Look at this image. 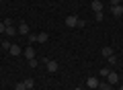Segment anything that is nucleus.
Returning a JSON list of instances; mask_svg holds the SVG:
<instances>
[{
    "label": "nucleus",
    "mask_w": 123,
    "mask_h": 90,
    "mask_svg": "<svg viewBox=\"0 0 123 90\" xmlns=\"http://www.w3.org/2000/svg\"><path fill=\"white\" fill-rule=\"evenodd\" d=\"M45 66H47V72H49V74H55L57 70H60V64L53 61V60H45Z\"/></svg>",
    "instance_id": "2"
},
{
    "label": "nucleus",
    "mask_w": 123,
    "mask_h": 90,
    "mask_svg": "<svg viewBox=\"0 0 123 90\" xmlns=\"http://www.w3.org/2000/svg\"><path fill=\"white\" fill-rule=\"evenodd\" d=\"M23 84H25L27 90H33V86H35V80L33 78H27V80H23Z\"/></svg>",
    "instance_id": "11"
},
{
    "label": "nucleus",
    "mask_w": 123,
    "mask_h": 90,
    "mask_svg": "<svg viewBox=\"0 0 123 90\" xmlns=\"http://www.w3.org/2000/svg\"><path fill=\"white\" fill-rule=\"evenodd\" d=\"M78 27H80V29H82V27H86V21H84V18H80V21H78Z\"/></svg>",
    "instance_id": "21"
},
{
    "label": "nucleus",
    "mask_w": 123,
    "mask_h": 90,
    "mask_svg": "<svg viewBox=\"0 0 123 90\" xmlns=\"http://www.w3.org/2000/svg\"><path fill=\"white\" fill-rule=\"evenodd\" d=\"M109 72H111V68H101V72H98V74H101V76H109Z\"/></svg>",
    "instance_id": "14"
},
{
    "label": "nucleus",
    "mask_w": 123,
    "mask_h": 90,
    "mask_svg": "<svg viewBox=\"0 0 123 90\" xmlns=\"http://www.w3.org/2000/svg\"><path fill=\"white\" fill-rule=\"evenodd\" d=\"M107 61H109V64H111V68H113V66L117 64V57H115V55H111V57H107Z\"/></svg>",
    "instance_id": "15"
},
{
    "label": "nucleus",
    "mask_w": 123,
    "mask_h": 90,
    "mask_svg": "<svg viewBox=\"0 0 123 90\" xmlns=\"http://www.w3.org/2000/svg\"><path fill=\"white\" fill-rule=\"evenodd\" d=\"M4 31H6V25H4V23H0V33H4Z\"/></svg>",
    "instance_id": "23"
},
{
    "label": "nucleus",
    "mask_w": 123,
    "mask_h": 90,
    "mask_svg": "<svg viewBox=\"0 0 123 90\" xmlns=\"http://www.w3.org/2000/svg\"><path fill=\"white\" fill-rule=\"evenodd\" d=\"M101 53H103V57H111V55H115L113 47H109V45H105V47L101 49Z\"/></svg>",
    "instance_id": "9"
},
{
    "label": "nucleus",
    "mask_w": 123,
    "mask_h": 90,
    "mask_svg": "<svg viewBox=\"0 0 123 90\" xmlns=\"http://www.w3.org/2000/svg\"><path fill=\"white\" fill-rule=\"evenodd\" d=\"M78 21H80V18L76 17V14H70V17H66V27H70V29H78Z\"/></svg>",
    "instance_id": "1"
},
{
    "label": "nucleus",
    "mask_w": 123,
    "mask_h": 90,
    "mask_svg": "<svg viewBox=\"0 0 123 90\" xmlns=\"http://www.w3.org/2000/svg\"><path fill=\"white\" fill-rule=\"evenodd\" d=\"M14 90H27V88H25V84H23V82H18V84L14 86Z\"/></svg>",
    "instance_id": "18"
},
{
    "label": "nucleus",
    "mask_w": 123,
    "mask_h": 90,
    "mask_svg": "<svg viewBox=\"0 0 123 90\" xmlns=\"http://www.w3.org/2000/svg\"><path fill=\"white\" fill-rule=\"evenodd\" d=\"M111 12H113V17H121L123 14V6L121 4H113L111 6Z\"/></svg>",
    "instance_id": "6"
},
{
    "label": "nucleus",
    "mask_w": 123,
    "mask_h": 90,
    "mask_svg": "<svg viewBox=\"0 0 123 90\" xmlns=\"http://www.w3.org/2000/svg\"><path fill=\"white\" fill-rule=\"evenodd\" d=\"M23 53H25V57H27V61H29V60H35V49L31 47V45H27V47L23 49Z\"/></svg>",
    "instance_id": "3"
},
{
    "label": "nucleus",
    "mask_w": 123,
    "mask_h": 90,
    "mask_svg": "<svg viewBox=\"0 0 123 90\" xmlns=\"http://www.w3.org/2000/svg\"><path fill=\"white\" fill-rule=\"evenodd\" d=\"M17 31H18L21 35H29V33H31V29H29V25H27V23H21Z\"/></svg>",
    "instance_id": "8"
},
{
    "label": "nucleus",
    "mask_w": 123,
    "mask_h": 90,
    "mask_svg": "<svg viewBox=\"0 0 123 90\" xmlns=\"http://www.w3.org/2000/svg\"><path fill=\"white\" fill-rule=\"evenodd\" d=\"M90 6H92V10H94V12H103V2H101V0H92Z\"/></svg>",
    "instance_id": "7"
},
{
    "label": "nucleus",
    "mask_w": 123,
    "mask_h": 90,
    "mask_svg": "<svg viewBox=\"0 0 123 90\" xmlns=\"http://www.w3.org/2000/svg\"><path fill=\"white\" fill-rule=\"evenodd\" d=\"M72 90H82V88H72Z\"/></svg>",
    "instance_id": "26"
},
{
    "label": "nucleus",
    "mask_w": 123,
    "mask_h": 90,
    "mask_svg": "<svg viewBox=\"0 0 123 90\" xmlns=\"http://www.w3.org/2000/svg\"><path fill=\"white\" fill-rule=\"evenodd\" d=\"M4 33H6V35H8V37H14V35H17V33H18V31H17V29H14V27H12V25H10V27H6V31H4Z\"/></svg>",
    "instance_id": "12"
},
{
    "label": "nucleus",
    "mask_w": 123,
    "mask_h": 90,
    "mask_svg": "<svg viewBox=\"0 0 123 90\" xmlns=\"http://www.w3.org/2000/svg\"><path fill=\"white\" fill-rule=\"evenodd\" d=\"M109 2H111V6H113V4H121L119 0H109Z\"/></svg>",
    "instance_id": "24"
},
{
    "label": "nucleus",
    "mask_w": 123,
    "mask_h": 90,
    "mask_svg": "<svg viewBox=\"0 0 123 90\" xmlns=\"http://www.w3.org/2000/svg\"><path fill=\"white\" fill-rule=\"evenodd\" d=\"M94 18H97V21L101 23V21H103V12H94Z\"/></svg>",
    "instance_id": "20"
},
{
    "label": "nucleus",
    "mask_w": 123,
    "mask_h": 90,
    "mask_svg": "<svg viewBox=\"0 0 123 90\" xmlns=\"http://www.w3.org/2000/svg\"><path fill=\"white\" fill-rule=\"evenodd\" d=\"M37 41V33H29V43H35Z\"/></svg>",
    "instance_id": "16"
},
{
    "label": "nucleus",
    "mask_w": 123,
    "mask_h": 90,
    "mask_svg": "<svg viewBox=\"0 0 123 90\" xmlns=\"http://www.w3.org/2000/svg\"><path fill=\"white\" fill-rule=\"evenodd\" d=\"M98 88H101V90H113L111 84H98Z\"/></svg>",
    "instance_id": "17"
},
{
    "label": "nucleus",
    "mask_w": 123,
    "mask_h": 90,
    "mask_svg": "<svg viewBox=\"0 0 123 90\" xmlns=\"http://www.w3.org/2000/svg\"><path fill=\"white\" fill-rule=\"evenodd\" d=\"M119 90H123V84H121V86H119Z\"/></svg>",
    "instance_id": "25"
},
{
    "label": "nucleus",
    "mask_w": 123,
    "mask_h": 90,
    "mask_svg": "<svg viewBox=\"0 0 123 90\" xmlns=\"http://www.w3.org/2000/svg\"><path fill=\"white\" fill-rule=\"evenodd\" d=\"M47 39H49L47 33H37V41H39V43H45Z\"/></svg>",
    "instance_id": "13"
},
{
    "label": "nucleus",
    "mask_w": 123,
    "mask_h": 90,
    "mask_svg": "<svg viewBox=\"0 0 123 90\" xmlns=\"http://www.w3.org/2000/svg\"><path fill=\"white\" fill-rule=\"evenodd\" d=\"M0 45H2V47H4V49H10V41H2V43H0Z\"/></svg>",
    "instance_id": "19"
},
{
    "label": "nucleus",
    "mask_w": 123,
    "mask_h": 90,
    "mask_svg": "<svg viewBox=\"0 0 123 90\" xmlns=\"http://www.w3.org/2000/svg\"><path fill=\"white\" fill-rule=\"evenodd\" d=\"M98 84H101V82H98L97 78H88V80H86V86H88V88H92V90L98 88Z\"/></svg>",
    "instance_id": "10"
},
{
    "label": "nucleus",
    "mask_w": 123,
    "mask_h": 90,
    "mask_svg": "<svg viewBox=\"0 0 123 90\" xmlns=\"http://www.w3.org/2000/svg\"><path fill=\"white\" fill-rule=\"evenodd\" d=\"M29 66L31 68H37V60H29Z\"/></svg>",
    "instance_id": "22"
},
{
    "label": "nucleus",
    "mask_w": 123,
    "mask_h": 90,
    "mask_svg": "<svg viewBox=\"0 0 123 90\" xmlns=\"http://www.w3.org/2000/svg\"><path fill=\"white\" fill-rule=\"evenodd\" d=\"M8 53H10L12 57H17V55H21V53H23V47H21V45H14V43H12V45H10V49H8Z\"/></svg>",
    "instance_id": "4"
},
{
    "label": "nucleus",
    "mask_w": 123,
    "mask_h": 90,
    "mask_svg": "<svg viewBox=\"0 0 123 90\" xmlns=\"http://www.w3.org/2000/svg\"><path fill=\"white\" fill-rule=\"evenodd\" d=\"M107 80H109V84H111V86H113V84H117V82H119V74L111 70V72H109V76H107Z\"/></svg>",
    "instance_id": "5"
}]
</instances>
